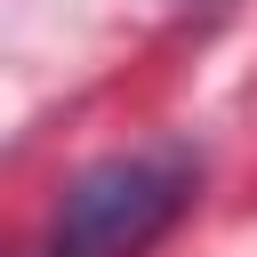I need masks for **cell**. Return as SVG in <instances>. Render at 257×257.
<instances>
[{
  "label": "cell",
  "instance_id": "obj_1",
  "mask_svg": "<svg viewBox=\"0 0 257 257\" xmlns=\"http://www.w3.org/2000/svg\"><path fill=\"white\" fill-rule=\"evenodd\" d=\"M201 161L185 145H128L80 169L56 201L48 257H145L185 209H193Z\"/></svg>",
  "mask_w": 257,
  "mask_h": 257
},
{
  "label": "cell",
  "instance_id": "obj_2",
  "mask_svg": "<svg viewBox=\"0 0 257 257\" xmlns=\"http://www.w3.org/2000/svg\"><path fill=\"white\" fill-rule=\"evenodd\" d=\"M0 257H32V249H0Z\"/></svg>",
  "mask_w": 257,
  "mask_h": 257
}]
</instances>
